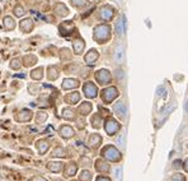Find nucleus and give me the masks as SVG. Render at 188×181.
<instances>
[{"label": "nucleus", "mask_w": 188, "mask_h": 181, "mask_svg": "<svg viewBox=\"0 0 188 181\" xmlns=\"http://www.w3.org/2000/svg\"><path fill=\"white\" fill-rule=\"evenodd\" d=\"M79 85V82L75 81V79H65L62 83V88L64 89H70V88H75V87Z\"/></svg>", "instance_id": "obj_14"}, {"label": "nucleus", "mask_w": 188, "mask_h": 181, "mask_svg": "<svg viewBox=\"0 0 188 181\" xmlns=\"http://www.w3.org/2000/svg\"><path fill=\"white\" fill-rule=\"evenodd\" d=\"M118 96V91L113 88V87H111V88H107L102 92V98L104 102H111L112 100H114L116 97Z\"/></svg>", "instance_id": "obj_3"}, {"label": "nucleus", "mask_w": 188, "mask_h": 181, "mask_svg": "<svg viewBox=\"0 0 188 181\" xmlns=\"http://www.w3.org/2000/svg\"><path fill=\"white\" fill-rule=\"evenodd\" d=\"M84 93H85L86 97L94 98V97L97 96V88H96V85H94L93 83H90V82H88V83L84 85Z\"/></svg>", "instance_id": "obj_7"}, {"label": "nucleus", "mask_w": 188, "mask_h": 181, "mask_svg": "<svg viewBox=\"0 0 188 181\" xmlns=\"http://www.w3.org/2000/svg\"><path fill=\"white\" fill-rule=\"evenodd\" d=\"M97 181H111L108 177H104V176H99L98 179H97Z\"/></svg>", "instance_id": "obj_36"}, {"label": "nucleus", "mask_w": 188, "mask_h": 181, "mask_svg": "<svg viewBox=\"0 0 188 181\" xmlns=\"http://www.w3.org/2000/svg\"><path fill=\"white\" fill-rule=\"evenodd\" d=\"M172 181H184V177H183L182 175H180V173H178V175H176V176H173Z\"/></svg>", "instance_id": "obj_30"}, {"label": "nucleus", "mask_w": 188, "mask_h": 181, "mask_svg": "<svg viewBox=\"0 0 188 181\" xmlns=\"http://www.w3.org/2000/svg\"><path fill=\"white\" fill-rule=\"evenodd\" d=\"M47 167L51 172H60L61 168H62V163H60V162H50L47 165Z\"/></svg>", "instance_id": "obj_18"}, {"label": "nucleus", "mask_w": 188, "mask_h": 181, "mask_svg": "<svg viewBox=\"0 0 188 181\" xmlns=\"http://www.w3.org/2000/svg\"><path fill=\"white\" fill-rule=\"evenodd\" d=\"M102 13H100V17H102L103 19H111L112 16H113V9L110 8V6H103L102 10H100Z\"/></svg>", "instance_id": "obj_15"}, {"label": "nucleus", "mask_w": 188, "mask_h": 181, "mask_svg": "<svg viewBox=\"0 0 188 181\" xmlns=\"http://www.w3.org/2000/svg\"><path fill=\"white\" fill-rule=\"evenodd\" d=\"M79 98H80V95H79L78 92H74V93H71V95H69V96H66V100L69 103H71V105H74V103H76L78 101H79Z\"/></svg>", "instance_id": "obj_20"}, {"label": "nucleus", "mask_w": 188, "mask_h": 181, "mask_svg": "<svg viewBox=\"0 0 188 181\" xmlns=\"http://www.w3.org/2000/svg\"><path fill=\"white\" fill-rule=\"evenodd\" d=\"M5 22H6V26H8V28H9V27H10V28H13V27H14L13 19H10V18H6V19H5Z\"/></svg>", "instance_id": "obj_32"}, {"label": "nucleus", "mask_w": 188, "mask_h": 181, "mask_svg": "<svg viewBox=\"0 0 188 181\" xmlns=\"http://www.w3.org/2000/svg\"><path fill=\"white\" fill-rule=\"evenodd\" d=\"M92 111V105L89 102H84L80 107H79V112L82 115H88Z\"/></svg>", "instance_id": "obj_19"}, {"label": "nucleus", "mask_w": 188, "mask_h": 181, "mask_svg": "<svg viewBox=\"0 0 188 181\" xmlns=\"http://www.w3.org/2000/svg\"><path fill=\"white\" fill-rule=\"evenodd\" d=\"M121 172H122V170L121 168H117V170H116V177H117V180L118 181H121Z\"/></svg>", "instance_id": "obj_34"}, {"label": "nucleus", "mask_w": 188, "mask_h": 181, "mask_svg": "<svg viewBox=\"0 0 188 181\" xmlns=\"http://www.w3.org/2000/svg\"><path fill=\"white\" fill-rule=\"evenodd\" d=\"M104 129H106V132L110 134V135H113V134L120 129V124H118V122L116 121V120H113V119H108V120L106 121Z\"/></svg>", "instance_id": "obj_4"}, {"label": "nucleus", "mask_w": 188, "mask_h": 181, "mask_svg": "<svg viewBox=\"0 0 188 181\" xmlns=\"http://www.w3.org/2000/svg\"><path fill=\"white\" fill-rule=\"evenodd\" d=\"M96 78H97V81L100 84H107L111 81V75H110V73H108L107 70H99L96 74Z\"/></svg>", "instance_id": "obj_6"}, {"label": "nucleus", "mask_w": 188, "mask_h": 181, "mask_svg": "<svg viewBox=\"0 0 188 181\" xmlns=\"http://www.w3.org/2000/svg\"><path fill=\"white\" fill-rule=\"evenodd\" d=\"M76 170H78V167H76V165L74 162L66 165V168H65V176H66V177L74 176L75 173H76Z\"/></svg>", "instance_id": "obj_9"}, {"label": "nucleus", "mask_w": 188, "mask_h": 181, "mask_svg": "<svg viewBox=\"0 0 188 181\" xmlns=\"http://www.w3.org/2000/svg\"><path fill=\"white\" fill-rule=\"evenodd\" d=\"M52 156H54V157H62V156H65V154H64V149H61V148L55 149L54 153H52Z\"/></svg>", "instance_id": "obj_26"}, {"label": "nucleus", "mask_w": 188, "mask_h": 181, "mask_svg": "<svg viewBox=\"0 0 188 181\" xmlns=\"http://www.w3.org/2000/svg\"><path fill=\"white\" fill-rule=\"evenodd\" d=\"M80 181H90L92 180V173L89 171H83L80 173V176H79Z\"/></svg>", "instance_id": "obj_23"}, {"label": "nucleus", "mask_w": 188, "mask_h": 181, "mask_svg": "<svg viewBox=\"0 0 188 181\" xmlns=\"http://www.w3.org/2000/svg\"><path fill=\"white\" fill-rule=\"evenodd\" d=\"M113 110H114V112L117 114L121 119L126 118V106H125V103L122 102V101H120V102H117L113 106Z\"/></svg>", "instance_id": "obj_8"}, {"label": "nucleus", "mask_w": 188, "mask_h": 181, "mask_svg": "<svg viewBox=\"0 0 188 181\" xmlns=\"http://www.w3.org/2000/svg\"><path fill=\"white\" fill-rule=\"evenodd\" d=\"M92 122H93V126L94 128H99L100 125V119H99V116H94L93 118V120H92Z\"/></svg>", "instance_id": "obj_29"}, {"label": "nucleus", "mask_w": 188, "mask_h": 181, "mask_svg": "<svg viewBox=\"0 0 188 181\" xmlns=\"http://www.w3.org/2000/svg\"><path fill=\"white\" fill-rule=\"evenodd\" d=\"M74 112L70 110V108H66V110H64V118L65 119H74Z\"/></svg>", "instance_id": "obj_25"}, {"label": "nucleus", "mask_w": 188, "mask_h": 181, "mask_svg": "<svg viewBox=\"0 0 188 181\" xmlns=\"http://www.w3.org/2000/svg\"><path fill=\"white\" fill-rule=\"evenodd\" d=\"M80 163H85L84 166H89V165H90V160H89V158H85V157H83L82 160H80Z\"/></svg>", "instance_id": "obj_31"}, {"label": "nucleus", "mask_w": 188, "mask_h": 181, "mask_svg": "<svg viewBox=\"0 0 188 181\" xmlns=\"http://www.w3.org/2000/svg\"><path fill=\"white\" fill-rule=\"evenodd\" d=\"M117 144L120 147H124L125 146V134L122 133L120 136H118V139H117Z\"/></svg>", "instance_id": "obj_27"}, {"label": "nucleus", "mask_w": 188, "mask_h": 181, "mask_svg": "<svg viewBox=\"0 0 188 181\" xmlns=\"http://www.w3.org/2000/svg\"><path fill=\"white\" fill-rule=\"evenodd\" d=\"M16 14L17 16H22V14H24V10H23V8H17V10H16Z\"/></svg>", "instance_id": "obj_35"}, {"label": "nucleus", "mask_w": 188, "mask_h": 181, "mask_svg": "<svg viewBox=\"0 0 188 181\" xmlns=\"http://www.w3.org/2000/svg\"><path fill=\"white\" fill-rule=\"evenodd\" d=\"M100 142H102V138H100L98 134H92L89 138V146L93 148H97V147H99Z\"/></svg>", "instance_id": "obj_11"}, {"label": "nucleus", "mask_w": 188, "mask_h": 181, "mask_svg": "<svg viewBox=\"0 0 188 181\" xmlns=\"http://www.w3.org/2000/svg\"><path fill=\"white\" fill-rule=\"evenodd\" d=\"M60 134L64 136V138H71V136L74 135V130L71 129L70 126H68V125H64V126H61V129H60Z\"/></svg>", "instance_id": "obj_10"}, {"label": "nucleus", "mask_w": 188, "mask_h": 181, "mask_svg": "<svg viewBox=\"0 0 188 181\" xmlns=\"http://www.w3.org/2000/svg\"><path fill=\"white\" fill-rule=\"evenodd\" d=\"M125 18H121L117 20V23H116V32H117L118 36H121L124 33V24H125Z\"/></svg>", "instance_id": "obj_21"}, {"label": "nucleus", "mask_w": 188, "mask_h": 181, "mask_svg": "<svg viewBox=\"0 0 188 181\" xmlns=\"http://www.w3.org/2000/svg\"><path fill=\"white\" fill-rule=\"evenodd\" d=\"M96 170L98 172H108L110 171V166L107 165V162L102 161V160H98L96 163Z\"/></svg>", "instance_id": "obj_12"}, {"label": "nucleus", "mask_w": 188, "mask_h": 181, "mask_svg": "<svg viewBox=\"0 0 188 181\" xmlns=\"http://www.w3.org/2000/svg\"><path fill=\"white\" fill-rule=\"evenodd\" d=\"M30 181H47L45 177H41V176H34V177H32Z\"/></svg>", "instance_id": "obj_33"}, {"label": "nucleus", "mask_w": 188, "mask_h": 181, "mask_svg": "<svg viewBox=\"0 0 188 181\" xmlns=\"http://www.w3.org/2000/svg\"><path fill=\"white\" fill-rule=\"evenodd\" d=\"M31 77L33 79H41L42 78V69H37V70H34L33 73L31 74Z\"/></svg>", "instance_id": "obj_24"}, {"label": "nucleus", "mask_w": 188, "mask_h": 181, "mask_svg": "<svg viewBox=\"0 0 188 181\" xmlns=\"http://www.w3.org/2000/svg\"><path fill=\"white\" fill-rule=\"evenodd\" d=\"M20 115L17 116V121H30L32 119V112L28 110H23L22 112H19Z\"/></svg>", "instance_id": "obj_13"}, {"label": "nucleus", "mask_w": 188, "mask_h": 181, "mask_svg": "<svg viewBox=\"0 0 188 181\" xmlns=\"http://www.w3.org/2000/svg\"><path fill=\"white\" fill-rule=\"evenodd\" d=\"M102 154L107 158V160H110V161H113V162H117L121 160V154H120V152L116 149L114 147L110 146V147H106L102 152Z\"/></svg>", "instance_id": "obj_1"}, {"label": "nucleus", "mask_w": 188, "mask_h": 181, "mask_svg": "<svg viewBox=\"0 0 188 181\" xmlns=\"http://www.w3.org/2000/svg\"><path fill=\"white\" fill-rule=\"evenodd\" d=\"M113 59L117 64H122L125 60V47L122 45H118L114 50V54H113Z\"/></svg>", "instance_id": "obj_5"}, {"label": "nucleus", "mask_w": 188, "mask_h": 181, "mask_svg": "<svg viewBox=\"0 0 188 181\" xmlns=\"http://www.w3.org/2000/svg\"><path fill=\"white\" fill-rule=\"evenodd\" d=\"M94 38L100 41V43H103V41L110 38V27H107V26H99L98 28H96Z\"/></svg>", "instance_id": "obj_2"}, {"label": "nucleus", "mask_w": 188, "mask_h": 181, "mask_svg": "<svg viewBox=\"0 0 188 181\" xmlns=\"http://www.w3.org/2000/svg\"><path fill=\"white\" fill-rule=\"evenodd\" d=\"M186 170L188 171V160H187V162H186Z\"/></svg>", "instance_id": "obj_37"}, {"label": "nucleus", "mask_w": 188, "mask_h": 181, "mask_svg": "<svg viewBox=\"0 0 188 181\" xmlns=\"http://www.w3.org/2000/svg\"><path fill=\"white\" fill-rule=\"evenodd\" d=\"M117 2H118V3H121V0H117Z\"/></svg>", "instance_id": "obj_38"}, {"label": "nucleus", "mask_w": 188, "mask_h": 181, "mask_svg": "<svg viewBox=\"0 0 188 181\" xmlns=\"http://www.w3.org/2000/svg\"><path fill=\"white\" fill-rule=\"evenodd\" d=\"M83 47H84V42H83L82 40H78V41L74 42V49H75L76 54H82Z\"/></svg>", "instance_id": "obj_22"}, {"label": "nucleus", "mask_w": 188, "mask_h": 181, "mask_svg": "<svg viewBox=\"0 0 188 181\" xmlns=\"http://www.w3.org/2000/svg\"><path fill=\"white\" fill-rule=\"evenodd\" d=\"M47 119V115L45 112H38V116H37V122H42Z\"/></svg>", "instance_id": "obj_28"}, {"label": "nucleus", "mask_w": 188, "mask_h": 181, "mask_svg": "<svg viewBox=\"0 0 188 181\" xmlns=\"http://www.w3.org/2000/svg\"><path fill=\"white\" fill-rule=\"evenodd\" d=\"M48 142H46V140H38L37 142V148H38V152L41 154H43V153H46L47 152V149H48Z\"/></svg>", "instance_id": "obj_17"}, {"label": "nucleus", "mask_w": 188, "mask_h": 181, "mask_svg": "<svg viewBox=\"0 0 188 181\" xmlns=\"http://www.w3.org/2000/svg\"><path fill=\"white\" fill-rule=\"evenodd\" d=\"M97 59H98V52L96 51V50H90L89 54L85 56V61L88 64H93Z\"/></svg>", "instance_id": "obj_16"}]
</instances>
